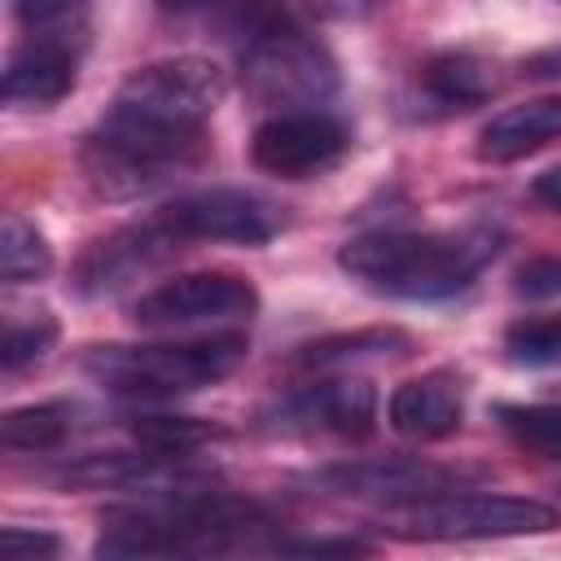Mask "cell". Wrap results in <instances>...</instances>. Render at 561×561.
Instances as JSON below:
<instances>
[{
  "instance_id": "52a82bcc",
  "label": "cell",
  "mask_w": 561,
  "mask_h": 561,
  "mask_svg": "<svg viewBox=\"0 0 561 561\" xmlns=\"http://www.w3.org/2000/svg\"><path fill=\"white\" fill-rule=\"evenodd\" d=\"M259 311V289L237 272H188L175 280L153 285L136 298L131 320L153 333H188V329H219V324H250Z\"/></svg>"
},
{
  "instance_id": "8992f818",
  "label": "cell",
  "mask_w": 561,
  "mask_h": 561,
  "mask_svg": "<svg viewBox=\"0 0 561 561\" xmlns=\"http://www.w3.org/2000/svg\"><path fill=\"white\" fill-rule=\"evenodd\" d=\"M386 526L403 539H513L543 535L557 526V508L526 495H478V491H443L430 500H412L386 508Z\"/></svg>"
},
{
  "instance_id": "cb8c5ba5",
  "label": "cell",
  "mask_w": 561,
  "mask_h": 561,
  "mask_svg": "<svg viewBox=\"0 0 561 561\" xmlns=\"http://www.w3.org/2000/svg\"><path fill=\"white\" fill-rule=\"evenodd\" d=\"M513 289L522 294V298H552V294H561V259L557 254H535V259H526L522 267H517V276H513Z\"/></svg>"
},
{
  "instance_id": "4316f807",
  "label": "cell",
  "mask_w": 561,
  "mask_h": 561,
  "mask_svg": "<svg viewBox=\"0 0 561 561\" xmlns=\"http://www.w3.org/2000/svg\"><path fill=\"white\" fill-rule=\"evenodd\" d=\"M0 548H4L9 557H53V552L61 548V539H57V535H48V530L4 526V530H0Z\"/></svg>"
},
{
  "instance_id": "5b68a950",
  "label": "cell",
  "mask_w": 561,
  "mask_h": 561,
  "mask_svg": "<svg viewBox=\"0 0 561 561\" xmlns=\"http://www.w3.org/2000/svg\"><path fill=\"white\" fill-rule=\"evenodd\" d=\"M241 88L254 105L276 114L316 110L337 92V61L302 26L272 22L241 53Z\"/></svg>"
},
{
  "instance_id": "ac0fdd59",
  "label": "cell",
  "mask_w": 561,
  "mask_h": 561,
  "mask_svg": "<svg viewBox=\"0 0 561 561\" xmlns=\"http://www.w3.org/2000/svg\"><path fill=\"white\" fill-rule=\"evenodd\" d=\"M412 351V337L399 329H359V333H342V337H320L311 346L298 351V364L307 368H351L359 359H399Z\"/></svg>"
},
{
  "instance_id": "83f0119b",
  "label": "cell",
  "mask_w": 561,
  "mask_h": 561,
  "mask_svg": "<svg viewBox=\"0 0 561 561\" xmlns=\"http://www.w3.org/2000/svg\"><path fill=\"white\" fill-rule=\"evenodd\" d=\"M530 193H535L543 206L561 210V162H557V167H548V171H539V175H535V184H530Z\"/></svg>"
},
{
  "instance_id": "603a6c76",
  "label": "cell",
  "mask_w": 561,
  "mask_h": 561,
  "mask_svg": "<svg viewBox=\"0 0 561 561\" xmlns=\"http://www.w3.org/2000/svg\"><path fill=\"white\" fill-rule=\"evenodd\" d=\"M504 351H508L513 364H526V368H552V364H561V311H552V316H526V320L508 324Z\"/></svg>"
},
{
  "instance_id": "44dd1931",
  "label": "cell",
  "mask_w": 561,
  "mask_h": 561,
  "mask_svg": "<svg viewBox=\"0 0 561 561\" xmlns=\"http://www.w3.org/2000/svg\"><path fill=\"white\" fill-rule=\"evenodd\" d=\"M504 434L543 460H561V408L557 403H500L495 408Z\"/></svg>"
},
{
  "instance_id": "7a4b0ae2",
  "label": "cell",
  "mask_w": 561,
  "mask_h": 561,
  "mask_svg": "<svg viewBox=\"0 0 561 561\" xmlns=\"http://www.w3.org/2000/svg\"><path fill=\"white\" fill-rule=\"evenodd\" d=\"M276 522L254 504L224 491H158L140 504L101 513V557H206L254 548Z\"/></svg>"
},
{
  "instance_id": "7c38bea8",
  "label": "cell",
  "mask_w": 561,
  "mask_h": 561,
  "mask_svg": "<svg viewBox=\"0 0 561 561\" xmlns=\"http://www.w3.org/2000/svg\"><path fill=\"white\" fill-rule=\"evenodd\" d=\"M377 421V394L364 377H329L285 394L267 425L280 434H337V438H368Z\"/></svg>"
},
{
  "instance_id": "2e32d148",
  "label": "cell",
  "mask_w": 561,
  "mask_h": 561,
  "mask_svg": "<svg viewBox=\"0 0 561 561\" xmlns=\"http://www.w3.org/2000/svg\"><path fill=\"white\" fill-rule=\"evenodd\" d=\"M79 403L53 399V403H31V408H13L0 421V438L9 451H57L66 438L79 434Z\"/></svg>"
},
{
  "instance_id": "d6986e66",
  "label": "cell",
  "mask_w": 561,
  "mask_h": 561,
  "mask_svg": "<svg viewBox=\"0 0 561 561\" xmlns=\"http://www.w3.org/2000/svg\"><path fill=\"white\" fill-rule=\"evenodd\" d=\"M48 272H53V245L26 215L9 210L0 228V276L9 285H26V280H44Z\"/></svg>"
},
{
  "instance_id": "277c9868",
  "label": "cell",
  "mask_w": 561,
  "mask_h": 561,
  "mask_svg": "<svg viewBox=\"0 0 561 561\" xmlns=\"http://www.w3.org/2000/svg\"><path fill=\"white\" fill-rule=\"evenodd\" d=\"M250 342L237 329L184 337V342H145V346H88L83 373L101 381L114 394L131 399H175L193 394L202 386L224 381L241 359Z\"/></svg>"
},
{
  "instance_id": "4fadbf2b",
  "label": "cell",
  "mask_w": 561,
  "mask_h": 561,
  "mask_svg": "<svg viewBox=\"0 0 561 561\" xmlns=\"http://www.w3.org/2000/svg\"><path fill=\"white\" fill-rule=\"evenodd\" d=\"M61 35L66 31H35V39H26L9 57V66H4V101L13 110H48L75 88L79 53Z\"/></svg>"
},
{
  "instance_id": "30bf717a",
  "label": "cell",
  "mask_w": 561,
  "mask_h": 561,
  "mask_svg": "<svg viewBox=\"0 0 561 561\" xmlns=\"http://www.w3.org/2000/svg\"><path fill=\"white\" fill-rule=\"evenodd\" d=\"M478 469H456V465H430V460H355V465H329L311 473V486L329 495H355V500H381L386 508L430 500L443 491H460L473 482Z\"/></svg>"
},
{
  "instance_id": "f1b7e54d",
  "label": "cell",
  "mask_w": 561,
  "mask_h": 561,
  "mask_svg": "<svg viewBox=\"0 0 561 561\" xmlns=\"http://www.w3.org/2000/svg\"><path fill=\"white\" fill-rule=\"evenodd\" d=\"M162 9H175V13H188V9H202V4H210V0H158Z\"/></svg>"
},
{
  "instance_id": "e0dca14e",
  "label": "cell",
  "mask_w": 561,
  "mask_h": 561,
  "mask_svg": "<svg viewBox=\"0 0 561 561\" xmlns=\"http://www.w3.org/2000/svg\"><path fill=\"white\" fill-rule=\"evenodd\" d=\"M421 88L443 110H469L491 96L495 79L486 70V61H478L473 53H438L421 66Z\"/></svg>"
},
{
  "instance_id": "9a60e30c",
  "label": "cell",
  "mask_w": 561,
  "mask_h": 561,
  "mask_svg": "<svg viewBox=\"0 0 561 561\" xmlns=\"http://www.w3.org/2000/svg\"><path fill=\"white\" fill-rule=\"evenodd\" d=\"M561 140V92L517 101L500 114H491L478 131V158L482 162H513L543 145Z\"/></svg>"
},
{
  "instance_id": "484cf974",
  "label": "cell",
  "mask_w": 561,
  "mask_h": 561,
  "mask_svg": "<svg viewBox=\"0 0 561 561\" xmlns=\"http://www.w3.org/2000/svg\"><path fill=\"white\" fill-rule=\"evenodd\" d=\"M298 4L311 18H324V22H364L377 9H386L390 0H298Z\"/></svg>"
},
{
  "instance_id": "3957f363",
  "label": "cell",
  "mask_w": 561,
  "mask_h": 561,
  "mask_svg": "<svg viewBox=\"0 0 561 561\" xmlns=\"http://www.w3.org/2000/svg\"><path fill=\"white\" fill-rule=\"evenodd\" d=\"M500 254L495 228L460 232H364L351 237L337 254L342 272L373 294L434 302L473 285V276Z\"/></svg>"
},
{
  "instance_id": "ffe728a7",
  "label": "cell",
  "mask_w": 561,
  "mask_h": 561,
  "mask_svg": "<svg viewBox=\"0 0 561 561\" xmlns=\"http://www.w3.org/2000/svg\"><path fill=\"white\" fill-rule=\"evenodd\" d=\"M53 342H57V320H53V311H44V307L9 311V316H4V346H0L4 373H22L26 364H39Z\"/></svg>"
},
{
  "instance_id": "5bb4252c",
  "label": "cell",
  "mask_w": 561,
  "mask_h": 561,
  "mask_svg": "<svg viewBox=\"0 0 561 561\" xmlns=\"http://www.w3.org/2000/svg\"><path fill=\"white\" fill-rule=\"evenodd\" d=\"M465 421V381L451 368H430L421 377H408L390 394V425L403 438L434 443L456 434Z\"/></svg>"
},
{
  "instance_id": "d4e9b609",
  "label": "cell",
  "mask_w": 561,
  "mask_h": 561,
  "mask_svg": "<svg viewBox=\"0 0 561 561\" xmlns=\"http://www.w3.org/2000/svg\"><path fill=\"white\" fill-rule=\"evenodd\" d=\"M83 0H13L18 18L31 26V31H61L75 13H79Z\"/></svg>"
},
{
  "instance_id": "ba28073f",
  "label": "cell",
  "mask_w": 561,
  "mask_h": 561,
  "mask_svg": "<svg viewBox=\"0 0 561 561\" xmlns=\"http://www.w3.org/2000/svg\"><path fill=\"white\" fill-rule=\"evenodd\" d=\"M346 145H351V131L342 118L324 110H285L254 127L250 158L267 175L307 180V175L329 171L346 153Z\"/></svg>"
},
{
  "instance_id": "6da1fadb",
  "label": "cell",
  "mask_w": 561,
  "mask_h": 561,
  "mask_svg": "<svg viewBox=\"0 0 561 561\" xmlns=\"http://www.w3.org/2000/svg\"><path fill=\"white\" fill-rule=\"evenodd\" d=\"M224 101L206 57H167L131 70L83 140V171L105 197H136L202 158V136Z\"/></svg>"
},
{
  "instance_id": "8fae6325",
  "label": "cell",
  "mask_w": 561,
  "mask_h": 561,
  "mask_svg": "<svg viewBox=\"0 0 561 561\" xmlns=\"http://www.w3.org/2000/svg\"><path fill=\"white\" fill-rule=\"evenodd\" d=\"M167 224L188 241H237V245H263L280 232V215L267 197L250 188H197L162 206Z\"/></svg>"
},
{
  "instance_id": "7402d4cb",
  "label": "cell",
  "mask_w": 561,
  "mask_h": 561,
  "mask_svg": "<svg viewBox=\"0 0 561 561\" xmlns=\"http://www.w3.org/2000/svg\"><path fill=\"white\" fill-rule=\"evenodd\" d=\"M131 434H136V443L149 447V451L188 456V451L206 447L219 430H215L210 421H197V416H158V412H149V416H136V421H131Z\"/></svg>"
},
{
  "instance_id": "9c48e42d",
  "label": "cell",
  "mask_w": 561,
  "mask_h": 561,
  "mask_svg": "<svg viewBox=\"0 0 561 561\" xmlns=\"http://www.w3.org/2000/svg\"><path fill=\"white\" fill-rule=\"evenodd\" d=\"M175 250H184V237L167 224V215H149V219H136L101 241H92L75 267V289L88 294V298H105V294H118L127 289L131 280L149 276L153 267H162Z\"/></svg>"
}]
</instances>
